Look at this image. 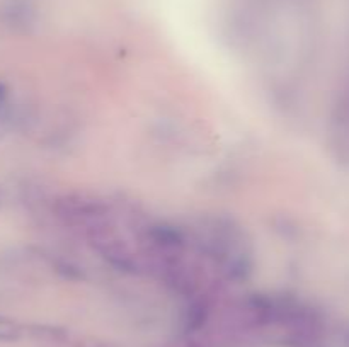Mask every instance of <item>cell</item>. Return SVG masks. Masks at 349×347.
<instances>
[{
  "mask_svg": "<svg viewBox=\"0 0 349 347\" xmlns=\"http://www.w3.org/2000/svg\"><path fill=\"white\" fill-rule=\"evenodd\" d=\"M17 335L12 330L6 328V325H0V340H16Z\"/></svg>",
  "mask_w": 349,
  "mask_h": 347,
  "instance_id": "1",
  "label": "cell"
}]
</instances>
